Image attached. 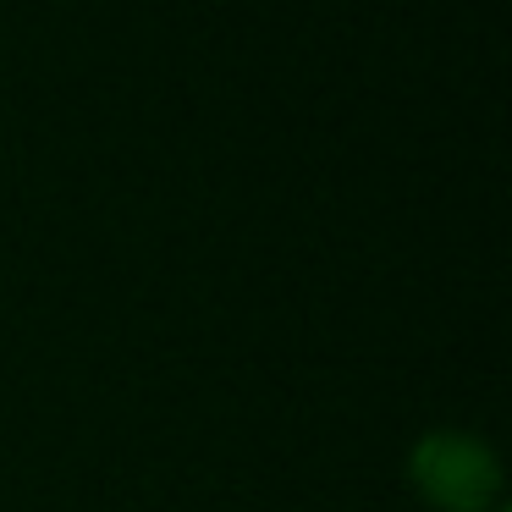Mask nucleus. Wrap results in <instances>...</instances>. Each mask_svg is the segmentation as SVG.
Returning a JSON list of instances; mask_svg holds the SVG:
<instances>
[{
  "label": "nucleus",
  "mask_w": 512,
  "mask_h": 512,
  "mask_svg": "<svg viewBox=\"0 0 512 512\" xmlns=\"http://www.w3.org/2000/svg\"><path fill=\"white\" fill-rule=\"evenodd\" d=\"M408 485L435 512H496L507 474L485 435L474 430H430L408 446Z\"/></svg>",
  "instance_id": "nucleus-1"
}]
</instances>
